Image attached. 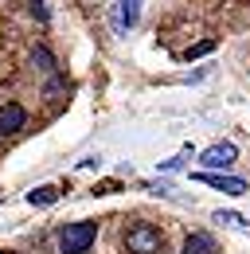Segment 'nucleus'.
I'll use <instances>...</instances> for the list:
<instances>
[{
    "instance_id": "obj_8",
    "label": "nucleus",
    "mask_w": 250,
    "mask_h": 254,
    "mask_svg": "<svg viewBox=\"0 0 250 254\" xmlns=\"http://www.w3.org/2000/svg\"><path fill=\"white\" fill-rule=\"evenodd\" d=\"M215 223H223V227H235V231H243V235H250V219H243V215H235V211H215Z\"/></svg>"
},
{
    "instance_id": "obj_2",
    "label": "nucleus",
    "mask_w": 250,
    "mask_h": 254,
    "mask_svg": "<svg viewBox=\"0 0 250 254\" xmlns=\"http://www.w3.org/2000/svg\"><path fill=\"white\" fill-rule=\"evenodd\" d=\"M94 239H98L94 223H66L59 235V247H62V254H82V251H90Z\"/></svg>"
},
{
    "instance_id": "obj_10",
    "label": "nucleus",
    "mask_w": 250,
    "mask_h": 254,
    "mask_svg": "<svg viewBox=\"0 0 250 254\" xmlns=\"http://www.w3.org/2000/svg\"><path fill=\"white\" fill-rule=\"evenodd\" d=\"M35 63H43V70H55V63H51V55H47V51H43V47H39V51H35Z\"/></svg>"
},
{
    "instance_id": "obj_1",
    "label": "nucleus",
    "mask_w": 250,
    "mask_h": 254,
    "mask_svg": "<svg viewBox=\"0 0 250 254\" xmlns=\"http://www.w3.org/2000/svg\"><path fill=\"white\" fill-rule=\"evenodd\" d=\"M125 251L129 254H160L164 251V235L156 231L153 223H133L125 231Z\"/></svg>"
},
{
    "instance_id": "obj_4",
    "label": "nucleus",
    "mask_w": 250,
    "mask_h": 254,
    "mask_svg": "<svg viewBox=\"0 0 250 254\" xmlns=\"http://www.w3.org/2000/svg\"><path fill=\"white\" fill-rule=\"evenodd\" d=\"M28 122V114H24V106H16V102H8V106H0V137H12V133H20Z\"/></svg>"
},
{
    "instance_id": "obj_11",
    "label": "nucleus",
    "mask_w": 250,
    "mask_h": 254,
    "mask_svg": "<svg viewBox=\"0 0 250 254\" xmlns=\"http://www.w3.org/2000/svg\"><path fill=\"white\" fill-rule=\"evenodd\" d=\"M203 51H211V39H203V43H195V47L188 51V59H195V55H203Z\"/></svg>"
},
{
    "instance_id": "obj_12",
    "label": "nucleus",
    "mask_w": 250,
    "mask_h": 254,
    "mask_svg": "<svg viewBox=\"0 0 250 254\" xmlns=\"http://www.w3.org/2000/svg\"><path fill=\"white\" fill-rule=\"evenodd\" d=\"M31 16H35V20H47V8H43V0H31Z\"/></svg>"
},
{
    "instance_id": "obj_7",
    "label": "nucleus",
    "mask_w": 250,
    "mask_h": 254,
    "mask_svg": "<svg viewBox=\"0 0 250 254\" xmlns=\"http://www.w3.org/2000/svg\"><path fill=\"white\" fill-rule=\"evenodd\" d=\"M55 199H59V188H51V184H43V188L28 191V203H31V207H51Z\"/></svg>"
},
{
    "instance_id": "obj_3",
    "label": "nucleus",
    "mask_w": 250,
    "mask_h": 254,
    "mask_svg": "<svg viewBox=\"0 0 250 254\" xmlns=\"http://www.w3.org/2000/svg\"><path fill=\"white\" fill-rule=\"evenodd\" d=\"M235 160H239V149H235L231 141H219L211 149H203L199 164H203V172H219V168H231Z\"/></svg>"
},
{
    "instance_id": "obj_6",
    "label": "nucleus",
    "mask_w": 250,
    "mask_h": 254,
    "mask_svg": "<svg viewBox=\"0 0 250 254\" xmlns=\"http://www.w3.org/2000/svg\"><path fill=\"white\" fill-rule=\"evenodd\" d=\"M180 254H215V239L203 235V231H195V235H188V239H184V251H180Z\"/></svg>"
},
{
    "instance_id": "obj_5",
    "label": "nucleus",
    "mask_w": 250,
    "mask_h": 254,
    "mask_svg": "<svg viewBox=\"0 0 250 254\" xmlns=\"http://www.w3.org/2000/svg\"><path fill=\"white\" fill-rule=\"evenodd\" d=\"M195 180H199V184H207V188H219V191H227V195H243V191H247V184H243L239 176H219V172H199Z\"/></svg>"
},
{
    "instance_id": "obj_9",
    "label": "nucleus",
    "mask_w": 250,
    "mask_h": 254,
    "mask_svg": "<svg viewBox=\"0 0 250 254\" xmlns=\"http://www.w3.org/2000/svg\"><path fill=\"white\" fill-rule=\"evenodd\" d=\"M137 24V0H122V28Z\"/></svg>"
}]
</instances>
